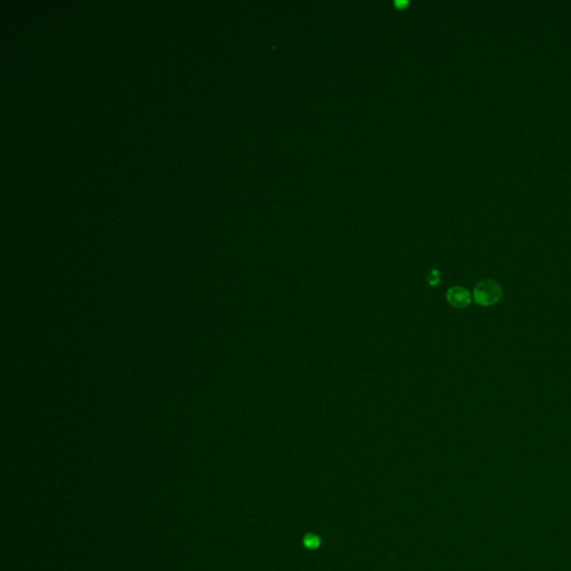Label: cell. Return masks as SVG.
Returning a JSON list of instances; mask_svg holds the SVG:
<instances>
[{
	"label": "cell",
	"mask_w": 571,
	"mask_h": 571,
	"mask_svg": "<svg viewBox=\"0 0 571 571\" xmlns=\"http://www.w3.org/2000/svg\"><path fill=\"white\" fill-rule=\"evenodd\" d=\"M426 281L430 286H432V287H435V286H438L441 281V275L440 272L436 270V269H432L426 276Z\"/></svg>",
	"instance_id": "cell-3"
},
{
	"label": "cell",
	"mask_w": 571,
	"mask_h": 571,
	"mask_svg": "<svg viewBox=\"0 0 571 571\" xmlns=\"http://www.w3.org/2000/svg\"><path fill=\"white\" fill-rule=\"evenodd\" d=\"M502 287L491 279H483L476 283L473 290V298L476 304L483 307H489L502 298Z\"/></svg>",
	"instance_id": "cell-1"
},
{
	"label": "cell",
	"mask_w": 571,
	"mask_h": 571,
	"mask_svg": "<svg viewBox=\"0 0 571 571\" xmlns=\"http://www.w3.org/2000/svg\"><path fill=\"white\" fill-rule=\"evenodd\" d=\"M446 299L452 307L456 308V309H464L471 304L472 296L467 288L461 287V286H454V287L448 289Z\"/></svg>",
	"instance_id": "cell-2"
},
{
	"label": "cell",
	"mask_w": 571,
	"mask_h": 571,
	"mask_svg": "<svg viewBox=\"0 0 571 571\" xmlns=\"http://www.w3.org/2000/svg\"><path fill=\"white\" fill-rule=\"evenodd\" d=\"M407 4H409L407 2H396V6H397V7H398L399 9L405 8L406 6H407Z\"/></svg>",
	"instance_id": "cell-4"
}]
</instances>
